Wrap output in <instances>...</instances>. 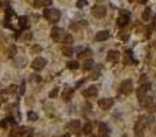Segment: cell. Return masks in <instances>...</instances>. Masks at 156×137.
I'll return each mask as SVG.
<instances>
[{
	"label": "cell",
	"instance_id": "1",
	"mask_svg": "<svg viewBox=\"0 0 156 137\" xmlns=\"http://www.w3.org/2000/svg\"><path fill=\"white\" fill-rule=\"evenodd\" d=\"M44 18L50 21L51 24H56L60 19V11L56 8H45L44 10Z\"/></svg>",
	"mask_w": 156,
	"mask_h": 137
},
{
	"label": "cell",
	"instance_id": "2",
	"mask_svg": "<svg viewBox=\"0 0 156 137\" xmlns=\"http://www.w3.org/2000/svg\"><path fill=\"white\" fill-rule=\"evenodd\" d=\"M145 117L141 115L140 118H138L137 124L134 126V134L136 137H144V129H145V125H147V121H145Z\"/></svg>",
	"mask_w": 156,
	"mask_h": 137
},
{
	"label": "cell",
	"instance_id": "3",
	"mask_svg": "<svg viewBox=\"0 0 156 137\" xmlns=\"http://www.w3.org/2000/svg\"><path fill=\"white\" fill-rule=\"evenodd\" d=\"M67 36V33L63 30L62 28H54L52 30H51V37L54 41H56V43H60L64 40V37Z\"/></svg>",
	"mask_w": 156,
	"mask_h": 137
},
{
	"label": "cell",
	"instance_id": "4",
	"mask_svg": "<svg viewBox=\"0 0 156 137\" xmlns=\"http://www.w3.org/2000/svg\"><path fill=\"white\" fill-rule=\"evenodd\" d=\"M129 22H130V13H129V11H121L118 19H116V24H118V26H121V28H125V26L127 25Z\"/></svg>",
	"mask_w": 156,
	"mask_h": 137
},
{
	"label": "cell",
	"instance_id": "5",
	"mask_svg": "<svg viewBox=\"0 0 156 137\" xmlns=\"http://www.w3.org/2000/svg\"><path fill=\"white\" fill-rule=\"evenodd\" d=\"M119 92L122 95H130L133 92V82L131 80H126L121 84V87H119Z\"/></svg>",
	"mask_w": 156,
	"mask_h": 137
},
{
	"label": "cell",
	"instance_id": "6",
	"mask_svg": "<svg viewBox=\"0 0 156 137\" xmlns=\"http://www.w3.org/2000/svg\"><path fill=\"white\" fill-rule=\"evenodd\" d=\"M67 129L74 132L77 136H80L81 134V122L78 119H73V121H70L69 124H67Z\"/></svg>",
	"mask_w": 156,
	"mask_h": 137
},
{
	"label": "cell",
	"instance_id": "7",
	"mask_svg": "<svg viewBox=\"0 0 156 137\" xmlns=\"http://www.w3.org/2000/svg\"><path fill=\"white\" fill-rule=\"evenodd\" d=\"M149 88H151V84H149V82H147V84L141 85V87L137 89V97H138V100H140V103H143V101H144L145 95H147V92L149 91Z\"/></svg>",
	"mask_w": 156,
	"mask_h": 137
},
{
	"label": "cell",
	"instance_id": "8",
	"mask_svg": "<svg viewBox=\"0 0 156 137\" xmlns=\"http://www.w3.org/2000/svg\"><path fill=\"white\" fill-rule=\"evenodd\" d=\"M47 64V60L44 59V58H36L33 62H31V67L34 68V70H37V71H40L41 68H44V66Z\"/></svg>",
	"mask_w": 156,
	"mask_h": 137
},
{
	"label": "cell",
	"instance_id": "9",
	"mask_svg": "<svg viewBox=\"0 0 156 137\" xmlns=\"http://www.w3.org/2000/svg\"><path fill=\"white\" fill-rule=\"evenodd\" d=\"M106 7L104 6H94L92 8V14H93L94 18H103L106 15Z\"/></svg>",
	"mask_w": 156,
	"mask_h": 137
},
{
	"label": "cell",
	"instance_id": "10",
	"mask_svg": "<svg viewBox=\"0 0 156 137\" xmlns=\"http://www.w3.org/2000/svg\"><path fill=\"white\" fill-rule=\"evenodd\" d=\"M114 104V100L110 99V97H104V99L99 100V107L101 110H110Z\"/></svg>",
	"mask_w": 156,
	"mask_h": 137
},
{
	"label": "cell",
	"instance_id": "11",
	"mask_svg": "<svg viewBox=\"0 0 156 137\" xmlns=\"http://www.w3.org/2000/svg\"><path fill=\"white\" fill-rule=\"evenodd\" d=\"M119 58H121V54H119V51H115V50H111L108 52V55H107V59L111 63H116L119 60Z\"/></svg>",
	"mask_w": 156,
	"mask_h": 137
},
{
	"label": "cell",
	"instance_id": "12",
	"mask_svg": "<svg viewBox=\"0 0 156 137\" xmlns=\"http://www.w3.org/2000/svg\"><path fill=\"white\" fill-rule=\"evenodd\" d=\"M110 136V128L107 124L99 125V137H108Z\"/></svg>",
	"mask_w": 156,
	"mask_h": 137
},
{
	"label": "cell",
	"instance_id": "13",
	"mask_svg": "<svg viewBox=\"0 0 156 137\" xmlns=\"http://www.w3.org/2000/svg\"><path fill=\"white\" fill-rule=\"evenodd\" d=\"M82 95L85 96V97H93L97 95V88L96 87H89L86 89H84L82 91Z\"/></svg>",
	"mask_w": 156,
	"mask_h": 137
},
{
	"label": "cell",
	"instance_id": "14",
	"mask_svg": "<svg viewBox=\"0 0 156 137\" xmlns=\"http://www.w3.org/2000/svg\"><path fill=\"white\" fill-rule=\"evenodd\" d=\"M108 38H110V32L101 30V32H99V33H96L94 40H96V41H104V40H108Z\"/></svg>",
	"mask_w": 156,
	"mask_h": 137
},
{
	"label": "cell",
	"instance_id": "15",
	"mask_svg": "<svg viewBox=\"0 0 156 137\" xmlns=\"http://www.w3.org/2000/svg\"><path fill=\"white\" fill-rule=\"evenodd\" d=\"M73 92H74V89L73 88H64V91H63V93H62V97L64 101H69L70 99H71V96H73Z\"/></svg>",
	"mask_w": 156,
	"mask_h": 137
},
{
	"label": "cell",
	"instance_id": "16",
	"mask_svg": "<svg viewBox=\"0 0 156 137\" xmlns=\"http://www.w3.org/2000/svg\"><path fill=\"white\" fill-rule=\"evenodd\" d=\"M52 4V0H34V3H33V6L36 7V8H38V7H48Z\"/></svg>",
	"mask_w": 156,
	"mask_h": 137
},
{
	"label": "cell",
	"instance_id": "17",
	"mask_svg": "<svg viewBox=\"0 0 156 137\" xmlns=\"http://www.w3.org/2000/svg\"><path fill=\"white\" fill-rule=\"evenodd\" d=\"M25 128H14L13 130L10 132V137H22Z\"/></svg>",
	"mask_w": 156,
	"mask_h": 137
},
{
	"label": "cell",
	"instance_id": "18",
	"mask_svg": "<svg viewBox=\"0 0 156 137\" xmlns=\"http://www.w3.org/2000/svg\"><path fill=\"white\" fill-rule=\"evenodd\" d=\"M100 70H101V64H96L93 66V73H92V80H97L100 77Z\"/></svg>",
	"mask_w": 156,
	"mask_h": 137
},
{
	"label": "cell",
	"instance_id": "19",
	"mask_svg": "<svg viewBox=\"0 0 156 137\" xmlns=\"http://www.w3.org/2000/svg\"><path fill=\"white\" fill-rule=\"evenodd\" d=\"M93 66H94L93 59H86V60L84 62V64H82V68H84L85 71H88V70H92Z\"/></svg>",
	"mask_w": 156,
	"mask_h": 137
},
{
	"label": "cell",
	"instance_id": "20",
	"mask_svg": "<svg viewBox=\"0 0 156 137\" xmlns=\"http://www.w3.org/2000/svg\"><path fill=\"white\" fill-rule=\"evenodd\" d=\"M15 125V121H14V118L13 117H8V118H6V119H3L1 122H0V128H7L8 125Z\"/></svg>",
	"mask_w": 156,
	"mask_h": 137
},
{
	"label": "cell",
	"instance_id": "21",
	"mask_svg": "<svg viewBox=\"0 0 156 137\" xmlns=\"http://www.w3.org/2000/svg\"><path fill=\"white\" fill-rule=\"evenodd\" d=\"M19 26H21V29L29 28V19H27V17H19Z\"/></svg>",
	"mask_w": 156,
	"mask_h": 137
},
{
	"label": "cell",
	"instance_id": "22",
	"mask_svg": "<svg viewBox=\"0 0 156 137\" xmlns=\"http://www.w3.org/2000/svg\"><path fill=\"white\" fill-rule=\"evenodd\" d=\"M17 85H10L7 89H3L1 91V95H10V93H15L17 92Z\"/></svg>",
	"mask_w": 156,
	"mask_h": 137
},
{
	"label": "cell",
	"instance_id": "23",
	"mask_svg": "<svg viewBox=\"0 0 156 137\" xmlns=\"http://www.w3.org/2000/svg\"><path fill=\"white\" fill-rule=\"evenodd\" d=\"M129 63H136V60L133 59V54L131 51H127L125 55V64H129Z\"/></svg>",
	"mask_w": 156,
	"mask_h": 137
},
{
	"label": "cell",
	"instance_id": "24",
	"mask_svg": "<svg viewBox=\"0 0 156 137\" xmlns=\"http://www.w3.org/2000/svg\"><path fill=\"white\" fill-rule=\"evenodd\" d=\"M62 52L64 56H71L73 55V52H74V50L70 47V45H66V47H63L62 48Z\"/></svg>",
	"mask_w": 156,
	"mask_h": 137
},
{
	"label": "cell",
	"instance_id": "25",
	"mask_svg": "<svg viewBox=\"0 0 156 137\" xmlns=\"http://www.w3.org/2000/svg\"><path fill=\"white\" fill-rule=\"evenodd\" d=\"M90 55H92V51L85 50V51H81V52L78 54V58H80V59H86V58H89Z\"/></svg>",
	"mask_w": 156,
	"mask_h": 137
},
{
	"label": "cell",
	"instance_id": "26",
	"mask_svg": "<svg viewBox=\"0 0 156 137\" xmlns=\"http://www.w3.org/2000/svg\"><path fill=\"white\" fill-rule=\"evenodd\" d=\"M82 132L85 133V134H90V132H92V124H85L84 125V128H82Z\"/></svg>",
	"mask_w": 156,
	"mask_h": 137
},
{
	"label": "cell",
	"instance_id": "27",
	"mask_svg": "<svg viewBox=\"0 0 156 137\" xmlns=\"http://www.w3.org/2000/svg\"><path fill=\"white\" fill-rule=\"evenodd\" d=\"M78 67H80V64H78V62H75V60H71V62L67 63V68H70V70H77Z\"/></svg>",
	"mask_w": 156,
	"mask_h": 137
},
{
	"label": "cell",
	"instance_id": "28",
	"mask_svg": "<svg viewBox=\"0 0 156 137\" xmlns=\"http://www.w3.org/2000/svg\"><path fill=\"white\" fill-rule=\"evenodd\" d=\"M27 119H29V121H37L38 114H36L34 111H29L27 112Z\"/></svg>",
	"mask_w": 156,
	"mask_h": 137
},
{
	"label": "cell",
	"instance_id": "29",
	"mask_svg": "<svg viewBox=\"0 0 156 137\" xmlns=\"http://www.w3.org/2000/svg\"><path fill=\"white\" fill-rule=\"evenodd\" d=\"M151 14H152V11H151V8H145L143 13V19L144 21H148V19L151 18Z\"/></svg>",
	"mask_w": 156,
	"mask_h": 137
},
{
	"label": "cell",
	"instance_id": "30",
	"mask_svg": "<svg viewBox=\"0 0 156 137\" xmlns=\"http://www.w3.org/2000/svg\"><path fill=\"white\" fill-rule=\"evenodd\" d=\"M41 51H43V48H41L40 45H33V47H31V52H33V54H40Z\"/></svg>",
	"mask_w": 156,
	"mask_h": 137
},
{
	"label": "cell",
	"instance_id": "31",
	"mask_svg": "<svg viewBox=\"0 0 156 137\" xmlns=\"http://www.w3.org/2000/svg\"><path fill=\"white\" fill-rule=\"evenodd\" d=\"M58 93H59V89H58V88H54V89L50 92V97L51 99H54V97H56L58 96Z\"/></svg>",
	"mask_w": 156,
	"mask_h": 137
},
{
	"label": "cell",
	"instance_id": "32",
	"mask_svg": "<svg viewBox=\"0 0 156 137\" xmlns=\"http://www.w3.org/2000/svg\"><path fill=\"white\" fill-rule=\"evenodd\" d=\"M30 81L40 82V81H41V77H40V75H37V74H33V75H30Z\"/></svg>",
	"mask_w": 156,
	"mask_h": 137
},
{
	"label": "cell",
	"instance_id": "33",
	"mask_svg": "<svg viewBox=\"0 0 156 137\" xmlns=\"http://www.w3.org/2000/svg\"><path fill=\"white\" fill-rule=\"evenodd\" d=\"M86 0H78V1H77V7H78V8H84V7L86 6Z\"/></svg>",
	"mask_w": 156,
	"mask_h": 137
},
{
	"label": "cell",
	"instance_id": "34",
	"mask_svg": "<svg viewBox=\"0 0 156 137\" xmlns=\"http://www.w3.org/2000/svg\"><path fill=\"white\" fill-rule=\"evenodd\" d=\"M63 43L64 44H73V37H71V34H67L64 40H63Z\"/></svg>",
	"mask_w": 156,
	"mask_h": 137
},
{
	"label": "cell",
	"instance_id": "35",
	"mask_svg": "<svg viewBox=\"0 0 156 137\" xmlns=\"http://www.w3.org/2000/svg\"><path fill=\"white\" fill-rule=\"evenodd\" d=\"M15 55H17V47H14V45H13V47L10 48V55H8V56H10V58H13V56H15Z\"/></svg>",
	"mask_w": 156,
	"mask_h": 137
},
{
	"label": "cell",
	"instance_id": "36",
	"mask_svg": "<svg viewBox=\"0 0 156 137\" xmlns=\"http://www.w3.org/2000/svg\"><path fill=\"white\" fill-rule=\"evenodd\" d=\"M119 36H121V38H122V40H127V38H129V33H127V32H125V30H122Z\"/></svg>",
	"mask_w": 156,
	"mask_h": 137
},
{
	"label": "cell",
	"instance_id": "37",
	"mask_svg": "<svg viewBox=\"0 0 156 137\" xmlns=\"http://www.w3.org/2000/svg\"><path fill=\"white\" fill-rule=\"evenodd\" d=\"M19 93H21V95L25 93V81H22L21 87H19Z\"/></svg>",
	"mask_w": 156,
	"mask_h": 137
},
{
	"label": "cell",
	"instance_id": "38",
	"mask_svg": "<svg viewBox=\"0 0 156 137\" xmlns=\"http://www.w3.org/2000/svg\"><path fill=\"white\" fill-rule=\"evenodd\" d=\"M31 38V33H27V34H23V40H30Z\"/></svg>",
	"mask_w": 156,
	"mask_h": 137
},
{
	"label": "cell",
	"instance_id": "39",
	"mask_svg": "<svg viewBox=\"0 0 156 137\" xmlns=\"http://www.w3.org/2000/svg\"><path fill=\"white\" fill-rule=\"evenodd\" d=\"M84 82H85V80H84V78H82V80H80V81L77 82V87H81V85L84 84Z\"/></svg>",
	"mask_w": 156,
	"mask_h": 137
},
{
	"label": "cell",
	"instance_id": "40",
	"mask_svg": "<svg viewBox=\"0 0 156 137\" xmlns=\"http://www.w3.org/2000/svg\"><path fill=\"white\" fill-rule=\"evenodd\" d=\"M145 80H147V75H145V74L141 75V81H145Z\"/></svg>",
	"mask_w": 156,
	"mask_h": 137
},
{
	"label": "cell",
	"instance_id": "41",
	"mask_svg": "<svg viewBox=\"0 0 156 137\" xmlns=\"http://www.w3.org/2000/svg\"><path fill=\"white\" fill-rule=\"evenodd\" d=\"M138 1H140L141 4H145V3H147V0H138Z\"/></svg>",
	"mask_w": 156,
	"mask_h": 137
},
{
	"label": "cell",
	"instance_id": "42",
	"mask_svg": "<svg viewBox=\"0 0 156 137\" xmlns=\"http://www.w3.org/2000/svg\"><path fill=\"white\" fill-rule=\"evenodd\" d=\"M62 137H70V134H69V133H66V134H63Z\"/></svg>",
	"mask_w": 156,
	"mask_h": 137
},
{
	"label": "cell",
	"instance_id": "43",
	"mask_svg": "<svg viewBox=\"0 0 156 137\" xmlns=\"http://www.w3.org/2000/svg\"><path fill=\"white\" fill-rule=\"evenodd\" d=\"M0 106H1V99H0Z\"/></svg>",
	"mask_w": 156,
	"mask_h": 137
},
{
	"label": "cell",
	"instance_id": "44",
	"mask_svg": "<svg viewBox=\"0 0 156 137\" xmlns=\"http://www.w3.org/2000/svg\"><path fill=\"white\" fill-rule=\"evenodd\" d=\"M89 137H94V136H89Z\"/></svg>",
	"mask_w": 156,
	"mask_h": 137
},
{
	"label": "cell",
	"instance_id": "45",
	"mask_svg": "<svg viewBox=\"0 0 156 137\" xmlns=\"http://www.w3.org/2000/svg\"><path fill=\"white\" fill-rule=\"evenodd\" d=\"M155 48H156V43H155Z\"/></svg>",
	"mask_w": 156,
	"mask_h": 137
},
{
	"label": "cell",
	"instance_id": "46",
	"mask_svg": "<svg viewBox=\"0 0 156 137\" xmlns=\"http://www.w3.org/2000/svg\"><path fill=\"white\" fill-rule=\"evenodd\" d=\"M130 1H133V0H130Z\"/></svg>",
	"mask_w": 156,
	"mask_h": 137
}]
</instances>
